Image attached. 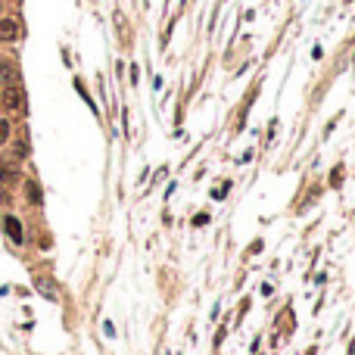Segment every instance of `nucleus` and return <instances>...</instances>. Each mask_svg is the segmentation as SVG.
<instances>
[{
	"instance_id": "f257e3e1",
	"label": "nucleus",
	"mask_w": 355,
	"mask_h": 355,
	"mask_svg": "<svg viewBox=\"0 0 355 355\" xmlns=\"http://www.w3.org/2000/svg\"><path fill=\"white\" fill-rule=\"evenodd\" d=\"M262 87H265V72H256L252 78H249V84H246V90L240 93V100L234 103L228 122H224V137H228V140H237L243 131H246L249 116H252V106L262 97Z\"/></svg>"
},
{
	"instance_id": "f03ea898",
	"label": "nucleus",
	"mask_w": 355,
	"mask_h": 355,
	"mask_svg": "<svg viewBox=\"0 0 355 355\" xmlns=\"http://www.w3.org/2000/svg\"><path fill=\"white\" fill-rule=\"evenodd\" d=\"M324 193H327V187H324V178H306L302 181V187H299V193L293 196V202H290V215H306V212H312L318 202L324 199Z\"/></svg>"
},
{
	"instance_id": "7ed1b4c3",
	"label": "nucleus",
	"mask_w": 355,
	"mask_h": 355,
	"mask_svg": "<svg viewBox=\"0 0 355 355\" xmlns=\"http://www.w3.org/2000/svg\"><path fill=\"white\" fill-rule=\"evenodd\" d=\"M293 333H296V309H293V296H287L284 309H277L271 321V349H280L284 343H290Z\"/></svg>"
},
{
	"instance_id": "20e7f679",
	"label": "nucleus",
	"mask_w": 355,
	"mask_h": 355,
	"mask_svg": "<svg viewBox=\"0 0 355 355\" xmlns=\"http://www.w3.org/2000/svg\"><path fill=\"white\" fill-rule=\"evenodd\" d=\"M0 109L7 112H19V109H25V87L22 84H7V87H0Z\"/></svg>"
},
{
	"instance_id": "39448f33",
	"label": "nucleus",
	"mask_w": 355,
	"mask_h": 355,
	"mask_svg": "<svg viewBox=\"0 0 355 355\" xmlns=\"http://www.w3.org/2000/svg\"><path fill=\"white\" fill-rule=\"evenodd\" d=\"M346 181H349V165H346V159H336L327 168V175H324V187H327V190H333V193H340L343 187H346Z\"/></svg>"
},
{
	"instance_id": "423d86ee",
	"label": "nucleus",
	"mask_w": 355,
	"mask_h": 355,
	"mask_svg": "<svg viewBox=\"0 0 355 355\" xmlns=\"http://www.w3.org/2000/svg\"><path fill=\"white\" fill-rule=\"evenodd\" d=\"M22 34H25V28L16 16H7V13L0 16V44H19Z\"/></svg>"
},
{
	"instance_id": "0eeeda50",
	"label": "nucleus",
	"mask_w": 355,
	"mask_h": 355,
	"mask_svg": "<svg viewBox=\"0 0 355 355\" xmlns=\"http://www.w3.org/2000/svg\"><path fill=\"white\" fill-rule=\"evenodd\" d=\"M234 187H237V181H234L231 175L215 178V181L209 184V202H228L231 193H234Z\"/></svg>"
},
{
	"instance_id": "6e6552de",
	"label": "nucleus",
	"mask_w": 355,
	"mask_h": 355,
	"mask_svg": "<svg viewBox=\"0 0 355 355\" xmlns=\"http://www.w3.org/2000/svg\"><path fill=\"white\" fill-rule=\"evenodd\" d=\"M22 184V165L13 162V159H0V187H16Z\"/></svg>"
},
{
	"instance_id": "1a4fd4ad",
	"label": "nucleus",
	"mask_w": 355,
	"mask_h": 355,
	"mask_svg": "<svg viewBox=\"0 0 355 355\" xmlns=\"http://www.w3.org/2000/svg\"><path fill=\"white\" fill-rule=\"evenodd\" d=\"M277 131H280V116H271L265 122V128H262V134H259V153H268V149L274 146Z\"/></svg>"
},
{
	"instance_id": "9d476101",
	"label": "nucleus",
	"mask_w": 355,
	"mask_h": 355,
	"mask_svg": "<svg viewBox=\"0 0 355 355\" xmlns=\"http://www.w3.org/2000/svg\"><path fill=\"white\" fill-rule=\"evenodd\" d=\"M19 81H22V75H19L16 60H10V56H0V87H7V84H19Z\"/></svg>"
},
{
	"instance_id": "9b49d317",
	"label": "nucleus",
	"mask_w": 355,
	"mask_h": 355,
	"mask_svg": "<svg viewBox=\"0 0 355 355\" xmlns=\"http://www.w3.org/2000/svg\"><path fill=\"white\" fill-rule=\"evenodd\" d=\"M4 228H7V237H10L13 243H28V234H25L22 221H19L16 215H7V218H4Z\"/></svg>"
},
{
	"instance_id": "f8f14e48",
	"label": "nucleus",
	"mask_w": 355,
	"mask_h": 355,
	"mask_svg": "<svg viewBox=\"0 0 355 355\" xmlns=\"http://www.w3.org/2000/svg\"><path fill=\"white\" fill-rule=\"evenodd\" d=\"M343 119H346V109H336V112H333V116H330V119L324 122V128H321V134H318V143H327V140L333 137V131H336V128H340V122H343Z\"/></svg>"
},
{
	"instance_id": "ddd939ff",
	"label": "nucleus",
	"mask_w": 355,
	"mask_h": 355,
	"mask_svg": "<svg viewBox=\"0 0 355 355\" xmlns=\"http://www.w3.org/2000/svg\"><path fill=\"white\" fill-rule=\"evenodd\" d=\"M262 252H265V237H262V234H259V237H252V240L246 243V249H243V252H240V262H243V265H246V262L259 259Z\"/></svg>"
},
{
	"instance_id": "4468645a",
	"label": "nucleus",
	"mask_w": 355,
	"mask_h": 355,
	"mask_svg": "<svg viewBox=\"0 0 355 355\" xmlns=\"http://www.w3.org/2000/svg\"><path fill=\"white\" fill-rule=\"evenodd\" d=\"M252 312V293H243L240 299H237V312H234V330L246 321V315Z\"/></svg>"
},
{
	"instance_id": "2eb2a0df",
	"label": "nucleus",
	"mask_w": 355,
	"mask_h": 355,
	"mask_svg": "<svg viewBox=\"0 0 355 355\" xmlns=\"http://www.w3.org/2000/svg\"><path fill=\"white\" fill-rule=\"evenodd\" d=\"M22 193H25V199L34 206V209L41 206V184H37L34 178H22Z\"/></svg>"
},
{
	"instance_id": "dca6fc26",
	"label": "nucleus",
	"mask_w": 355,
	"mask_h": 355,
	"mask_svg": "<svg viewBox=\"0 0 355 355\" xmlns=\"http://www.w3.org/2000/svg\"><path fill=\"white\" fill-rule=\"evenodd\" d=\"M212 218H215L212 209H196L187 224H190V231H202V228H209V224H212Z\"/></svg>"
},
{
	"instance_id": "f3484780",
	"label": "nucleus",
	"mask_w": 355,
	"mask_h": 355,
	"mask_svg": "<svg viewBox=\"0 0 355 355\" xmlns=\"http://www.w3.org/2000/svg\"><path fill=\"white\" fill-rule=\"evenodd\" d=\"M256 153H259V143H249V146H246V149H243V153H240V156H234V168H246V165H252Z\"/></svg>"
},
{
	"instance_id": "a211bd4d",
	"label": "nucleus",
	"mask_w": 355,
	"mask_h": 355,
	"mask_svg": "<svg viewBox=\"0 0 355 355\" xmlns=\"http://www.w3.org/2000/svg\"><path fill=\"white\" fill-rule=\"evenodd\" d=\"M13 119L10 116H0V146H7L10 140H13Z\"/></svg>"
},
{
	"instance_id": "6ab92c4d",
	"label": "nucleus",
	"mask_w": 355,
	"mask_h": 355,
	"mask_svg": "<svg viewBox=\"0 0 355 355\" xmlns=\"http://www.w3.org/2000/svg\"><path fill=\"white\" fill-rule=\"evenodd\" d=\"M37 290H41L44 296H50V299L60 296V293H56V287H53V277H37Z\"/></svg>"
},
{
	"instance_id": "aec40b11",
	"label": "nucleus",
	"mask_w": 355,
	"mask_h": 355,
	"mask_svg": "<svg viewBox=\"0 0 355 355\" xmlns=\"http://www.w3.org/2000/svg\"><path fill=\"white\" fill-rule=\"evenodd\" d=\"M259 299H271L274 293H277V287H274V280H259Z\"/></svg>"
},
{
	"instance_id": "412c9836",
	"label": "nucleus",
	"mask_w": 355,
	"mask_h": 355,
	"mask_svg": "<svg viewBox=\"0 0 355 355\" xmlns=\"http://www.w3.org/2000/svg\"><path fill=\"white\" fill-rule=\"evenodd\" d=\"M312 287H318V290H327V284H330V274L327 271H318V274H312V280H309Z\"/></svg>"
},
{
	"instance_id": "4be33fe9",
	"label": "nucleus",
	"mask_w": 355,
	"mask_h": 355,
	"mask_svg": "<svg viewBox=\"0 0 355 355\" xmlns=\"http://www.w3.org/2000/svg\"><path fill=\"white\" fill-rule=\"evenodd\" d=\"M262 349H265V333H256L252 336V343H249V355H262Z\"/></svg>"
},
{
	"instance_id": "5701e85b",
	"label": "nucleus",
	"mask_w": 355,
	"mask_h": 355,
	"mask_svg": "<svg viewBox=\"0 0 355 355\" xmlns=\"http://www.w3.org/2000/svg\"><path fill=\"white\" fill-rule=\"evenodd\" d=\"M128 84H131V87L140 84V66H137V63H128Z\"/></svg>"
},
{
	"instance_id": "b1692460",
	"label": "nucleus",
	"mask_w": 355,
	"mask_h": 355,
	"mask_svg": "<svg viewBox=\"0 0 355 355\" xmlns=\"http://www.w3.org/2000/svg\"><path fill=\"white\" fill-rule=\"evenodd\" d=\"M312 63H324V44H312Z\"/></svg>"
},
{
	"instance_id": "393cba45",
	"label": "nucleus",
	"mask_w": 355,
	"mask_h": 355,
	"mask_svg": "<svg viewBox=\"0 0 355 355\" xmlns=\"http://www.w3.org/2000/svg\"><path fill=\"white\" fill-rule=\"evenodd\" d=\"M165 178H168V165H159L156 172H153V184H162Z\"/></svg>"
},
{
	"instance_id": "a878e982",
	"label": "nucleus",
	"mask_w": 355,
	"mask_h": 355,
	"mask_svg": "<svg viewBox=\"0 0 355 355\" xmlns=\"http://www.w3.org/2000/svg\"><path fill=\"white\" fill-rule=\"evenodd\" d=\"M256 16H259V10L256 7H246V10H243V16H240V22H256Z\"/></svg>"
},
{
	"instance_id": "bb28decb",
	"label": "nucleus",
	"mask_w": 355,
	"mask_h": 355,
	"mask_svg": "<svg viewBox=\"0 0 355 355\" xmlns=\"http://www.w3.org/2000/svg\"><path fill=\"white\" fill-rule=\"evenodd\" d=\"M221 312H224V306H221V302H215V306H212V312H209V321H212V324L221 318Z\"/></svg>"
},
{
	"instance_id": "cd10ccee",
	"label": "nucleus",
	"mask_w": 355,
	"mask_h": 355,
	"mask_svg": "<svg viewBox=\"0 0 355 355\" xmlns=\"http://www.w3.org/2000/svg\"><path fill=\"white\" fill-rule=\"evenodd\" d=\"M175 190H178V181H168V187H165V199H172Z\"/></svg>"
},
{
	"instance_id": "c85d7f7f",
	"label": "nucleus",
	"mask_w": 355,
	"mask_h": 355,
	"mask_svg": "<svg viewBox=\"0 0 355 355\" xmlns=\"http://www.w3.org/2000/svg\"><path fill=\"white\" fill-rule=\"evenodd\" d=\"M206 172H209V162H202V165H199V168H196V175H193V181H199V178H202V175H206Z\"/></svg>"
},
{
	"instance_id": "c756f323",
	"label": "nucleus",
	"mask_w": 355,
	"mask_h": 355,
	"mask_svg": "<svg viewBox=\"0 0 355 355\" xmlns=\"http://www.w3.org/2000/svg\"><path fill=\"white\" fill-rule=\"evenodd\" d=\"M103 330H106V336H116V327H112V321H106V324H103Z\"/></svg>"
},
{
	"instance_id": "7c9ffc66",
	"label": "nucleus",
	"mask_w": 355,
	"mask_h": 355,
	"mask_svg": "<svg viewBox=\"0 0 355 355\" xmlns=\"http://www.w3.org/2000/svg\"><path fill=\"white\" fill-rule=\"evenodd\" d=\"M153 90H156V93L162 90V75H156V78H153Z\"/></svg>"
},
{
	"instance_id": "2f4dec72",
	"label": "nucleus",
	"mask_w": 355,
	"mask_h": 355,
	"mask_svg": "<svg viewBox=\"0 0 355 355\" xmlns=\"http://www.w3.org/2000/svg\"><path fill=\"white\" fill-rule=\"evenodd\" d=\"M346 355H355V333L349 336V349H346Z\"/></svg>"
},
{
	"instance_id": "473e14b6",
	"label": "nucleus",
	"mask_w": 355,
	"mask_h": 355,
	"mask_svg": "<svg viewBox=\"0 0 355 355\" xmlns=\"http://www.w3.org/2000/svg\"><path fill=\"white\" fill-rule=\"evenodd\" d=\"M346 63H349V69H352V72H355V50H352V53H349V56H346Z\"/></svg>"
},
{
	"instance_id": "72a5a7b5",
	"label": "nucleus",
	"mask_w": 355,
	"mask_h": 355,
	"mask_svg": "<svg viewBox=\"0 0 355 355\" xmlns=\"http://www.w3.org/2000/svg\"><path fill=\"white\" fill-rule=\"evenodd\" d=\"M302 355H318V343H312V346H309V349H306Z\"/></svg>"
},
{
	"instance_id": "f704fd0d",
	"label": "nucleus",
	"mask_w": 355,
	"mask_h": 355,
	"mask_svg": "<svg viewBox=\"0 0 355 355\" xmlns=\"http://www.w3.org/2000/svg\"><path fill=\"white\" fill-rule=\"evenodd\" d=\"M4 10H7V4H4V0H0V16H4Z\"/></svg>"
},
{
	"instance_id": "c9c22d12",
	"label": "nucleus",
	"mask_w": 355,
	"mask_h": 355,
	"mask_svg": "<svg viewBox=\"0 0 355 355\" xmlns=\"http://www.w3.org/2000/svg\"><path fill=\"white\" fill-rule=\"evenodd\" d=\"M287 4H296V0H287Z\"/></svg>"
}]
</instances>
